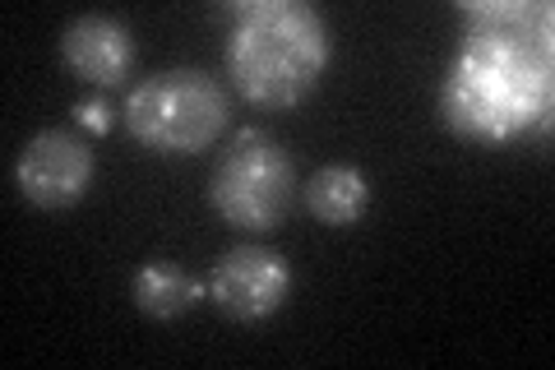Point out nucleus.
<instances>
[{"label": "nucleus", "mask_w": 555, "mask_h": 370, "mask_svg": "<svg viewBox=\"0 0 555 370\" xmlns=\"http://www.w3.org/2000/svg\"><path fill=\"white\" fill-rule=\"evenodd\" d=\"M463 42L440 84V116L459 139L509 144L551 116V10L528 0L459 5Z\"/></svg>", "instance_id": "nucleus-1"}, {"label": "nucleus", "mask_w": 555, "mask_h": 370, "mask_svg": "<svg viewBox=\"0 0 555 370\" xmlns=\"http://www.w3.org/2000/svg\"><path fill=\"white\" fill-rule=\"evenodd\" d=\"M334 38L320 10L301 0H246L236 5V24L228 33V75L241 98L269 112H287L315 93Z\"/></svg>", "instance_id": "nucleus-2"}, {"label": "nucleus", "mask_w": 555, "mask_h": 370, "mask_svg": "<svg viewBox=\"0 0 555 370\" xmlns=\"http://www.w3.org/2000/svg\"><path fill=\"white\" fill-rule=\"evenodd\" d=\"M120 116H126V130L149 153L195 157L204 149H214V139L228 130L232 98L214 75L181 65V69H158V75L139 79Z\"/></svg>", "instance_id": "nucleus-3"}, {"label": "nucleus", "mask_w": 555, "mask_h": 370, "mask_svg": "<svg viewBox=\"0 0 555 370\" xmlns=\"http://www.w3.org/2000/svg\"><path fill=\"white\" fill-rule=\"evenodd\" d=\"M292 195H297V167L264 130H241L208 176L214 214L246 232H269L283 222Z\"/></svg>", "instance_id": "nucleus-4"}, {"label": "nucleus", "mask_w": 555, "mask_h": 370, "mask_svg": "<svg viewBox=\"0 0 555 370\" xmlns=\"http://www.w3.org/2000/svg\"><path fill=\"white\" fill-rule=\"evenodd\" d=\"M208 302L236 324H259L292 296V264L269 245H236L204 278Z\"/></svg>", "instance_id": "nucleus-5"}, {"label": "nucleus", "mask_w": 555, "mask_h": 370, "mask_svg": "<svg viewBox=\"0 0 555 370\" xmlns=\"http://www.w3.org/2000/svg\"><path fill=\"white\" fill-rule=\"evenodd\" d=\"M93 149L75 130L47 126L14 157V186L38 208H69L93 190Z\"/></svg>", "instance_id": "nucleus-6"}, {"label": "nucleus", "mask_w": 555, "mask_h": 370, "mask_svg": "<svg viewBox=\"0 0 555 370\" xmlns=\"http://www.w3.org/2000/svg\"><path fill=\"white\" fill-rule=\"evenodd\" d=\"M61 61L75 69L83 84L116 88V84H126L130 65H134V38L112 14H79V20L61 33Z\"/></svg>", "instance_id": "nucleus-7"}, {"label": "nucleus", "mask_w": 555, "mask_h": 370, "mask_svg": "<svg viewBox=\"0 0 555 370\" xmlns=\"http://www.w3.org/2000/svg\"><path fill=\"white\" fill-rule=\"evenodd\" d=\"M199 296H208L204 278L181 269L177 259H149V264H139L130 278V302L144 310L149 320H177Z\"/></svg>", "instance_id": "nucleus-8"}, {"label": "nucleus", "mask_w": 555, "mask_h": 370, "mask_svg": "<svg viewBox=\"0 0 555 370\" xmlns=\"http://www.w3.org/2000/svg\"><path fill=\"white\" fill-rule=\"evenodd\" d=\"M306 204L324 227H352V222H361V214H366V204H371V181L361 167L328 163L310 176Z\"/></svg>", "instance_id": "nucleus-9"}, {"label": "nucleus", "mask_w": 555, "mask_h": 370, "mask_svg": "<svg viewBox=\"0 0 555 370\" xmlns=\"http://www.w3.org/2000/svg\"><path fill=\"white\" fill-rule=\"evenodd\" d=\"M75 116H79V126H89L93 135H102V130L112 126V107H107V98H79Z\"/></svg>", "instance_id": "nucleus-10"}]
</instances>
